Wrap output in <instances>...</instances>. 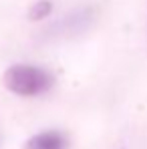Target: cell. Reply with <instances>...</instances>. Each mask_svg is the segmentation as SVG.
Masks as SVG:
<instances>
[{
	"label": "cell",
	"mask_w": 147,
	"mask_h": 149,
	"mask_svg": "<svg viewBox=\"0 0 147 149\" xmlns=\"http://www.w3.org/2000/svg\"><path fill=\"white\" fill-rule=\"evenodd\" d=\"M2 85L18 97H40L52 89L54 77L45 67L18 63L6 69V73L2 74Z\"/></svg>",
	"instance_id": "obj_1"
},
{
	"label": "cell",
	"mask_w": 147,
	"mask_h": 149,
	"mask_svg": "<svg viewBox=\"0 0 147 149\" xmlns=\"http://www.w3.org/2000/svg\"><path fill=\"white\" fill-rule=\"evenodd\" d=\"M93 22H95V10L91 6H87V8H79L71 14L63 16L59 22L50 26L49 32L52 38H59V36L67 38V36H75V34H85L93 26Z\"/></svg>",
	"instance_id": "obj_2"
},
{
	"label": "cell",
	"mask_w": 147,
	"mask_h": 149,
	"mask_svg": "<svg viewBox=\"0 0 147 149\" xmlns=\"http://www.w3.org/2000/svg\"><path fill=\"white\" fill-rule=\"evenodd\" d=\"M69 139L59 129H47L32 135L24 143V149H67Z\"/></svg>",
	"instance_id": "obj_3"
},
{
	"label": "cell",
	"mask_w": 147,
	"mask_h": 149,
	"mask_svg": "<svg viewBox=\"0 0 147 149\" xmlns=\"http://www.w3.org/2000/svg\"><path fill=\"white\" fill-rule=\"evenodd\" d=\"M52 12V4L50 0H36L30 8H28V20H42Z\"/></svg>",
	"instance_id": "obj_4"
}]
</instances>
